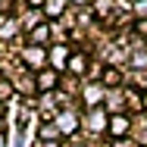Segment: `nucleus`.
<instances>
[{
	"label": "nucleus",
	"instance_id": "obj_1",
	"mask_svg": "<svg viewBox=\"0 0 147 147\" xmlns=\"http://www.w3.org/2000/svg\"><path fill=\"white\" fill-rule=\"evenodd\" d=\"M110 128H113V135H122V131L128 128V119H125V116H113V122H110Z\"/></svg>",
	"mask_w": 147,
	"mask_h": 147
},
{
	"label": "nucleus",
	"instance_id": "obj_2",
	"mask_svg": "<svg viewBox=\"0 0 147 147\" xmlns=\"http://www.w3.org/2000/svg\"><path fill=\"white\" fill-rule=\"evenodd\" d=\"M6 97H9V85H3V82H0V100H6Z\"/></svg>",
	"mask_w": 147,
	"mask_h": 147
},
{
	"label": "nucleus",
	"instance_id": "obj_3",
	"mask_svg": "<svg viewBox=\"0 0 147 147\" xmlns=\"http://www.w3.org/2000/svg\"><path fill=\"white\" fill-rule=\"evenodd\" d=\"M0 147H3V138H0Z\"/></svg>",
	"mask_w": 147,
	"mask_h": 147
}]
</instances>
